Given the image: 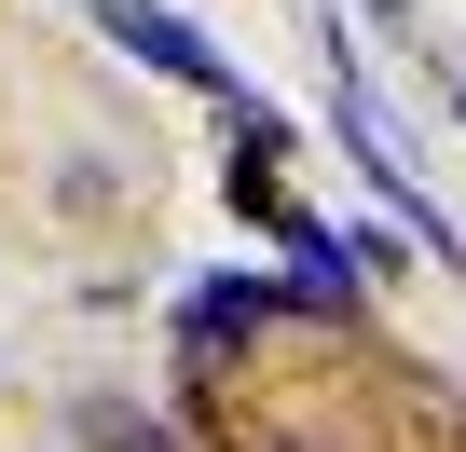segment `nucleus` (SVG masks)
<instances>
[{"mask_svg": "<svg viewBox=\"0 0 466 452\" xmlns=\"http://www.w3.org/2000/svg\"><path fill=\"white\" fill-rule=\"evenodd\" d=\"M275 288H289V316H316V329H370V275H357V247H343V219H275Z\"/></svg>", "mask_w": 466, "mask_h": 452, "instance_id": "f03ea898", "label": "nucleus"}, {"mask_svg": "<svg viewBox=\"0 0 466 452\" xmlns=\"http://www.w3.org/2000/svg\"><path fill=\"white\" fill-rule=\"evenodd\" d=\"M165 329H178V370H233V357H261V329H289V288L275 275H192L165 302Z\"/></svg>", "mask_w": 466, "mask_h": 452, "instance_id": "f257e3e1", "label": "nucleus"}, {"mask_svg": "<svg viewBox=\"0 0 466 452\" xmlns=\"http://www.w3.org/2000/svg\"><path fill=\"white\" fill-rule=\"evenodd\" d=\"M96 28H110L137 69H165V83H192V96H219V110L248 96V83H233V55H219L192 15H165V0H96Z\"/></svg>", "mask_w": 466, "mask_h": 452, "instance_id": "7ed1b4c3", "label": "nucleus"}, {"mask_svg": "<svg viewBox=\"0 0 466 452\" xmlns=\"http://www.w3.org/2000/svg\"><path fill=\"white\" fill-rule=\"evenodd\" d=\"M69 438H83V452H178V425H165L151 397H110V384L69 397Z\"/></svg>", "mask_w": 466, "mask_h": 452, "instance_id": "20e7f679", "label": "nucleus"}]
</instances>
